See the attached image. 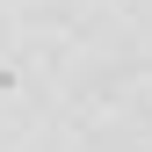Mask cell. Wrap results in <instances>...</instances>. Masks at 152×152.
Instances as JSON below:
<instances>
[]
</instances>
